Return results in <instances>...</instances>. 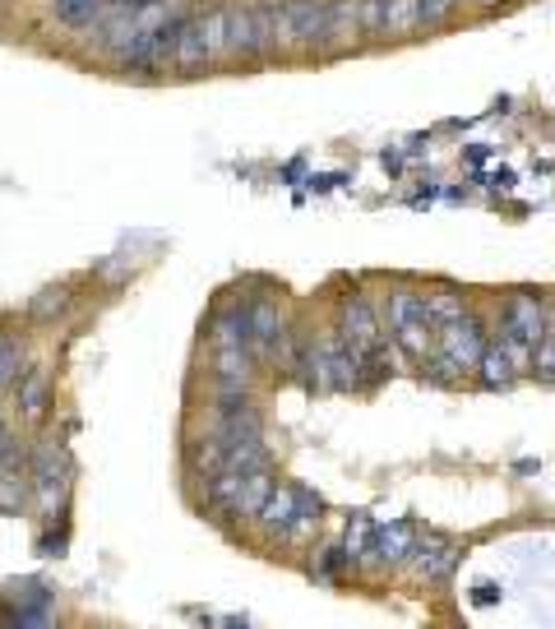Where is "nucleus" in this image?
Here are the masks:
<instances>
[{
	"instance_id": "72a5a7b5",
	"label": "nucleus",
	"mask_w": 555,
	"mask_h": 629,
	"mask_svg": "<svg viewBox=\"0 0 555 629\" xmlns=\"http://www.w3.org/2000/svg\"><path fill=\"white\" fill-rule=\"evenodd\" d=\"M10 430H14V426L5 422V412H0V440H5V436H10Z\"/></svg>"
},
{
	"instance_id": "a211bd4d",
	"label": "nucleus",
	"mask_w": 555,
	"mask_h": 629,
	"mask_svg": "<svg viewBox=\"0 0 555 629\" xmlns=\"http://www.w3.org/2000/svg\"><path fill=\"white\" fill-rule=\"evenodd\" d=\"M273 496V472H250V477H241V490H236V500L227 509V519H255L264 509V500Z\"/></svg>"
},
{
	"instance_id": "f704fd0d",
	"label": "nucleus",
	"mask_w": 555,
	"mask_h": 629,
	"mask_svg": "<svg viewBox=\"0 0 555 629\" xmlns=\"http://www.w3.org/2000/svg\"><path fill=\"white\" fill-rule=\"evenodd\" d=\"M477 5H495V0H477Z\"/></svg>"
},
{
	"instance_id": "7c9ffc66",
	"label": "nucleus",
	"mask_w": 555,
	"mask_h": 629,
	"mask_svg": "<svg viewBox=\"0 0 555 629\" xmlns=\"http://www.w3.org/2000/svg\"><path fill=\"white\" fill-rule=\"evenodd\" d=\"M463 153H468V163H472V167H482L486 157H491V149H482V144H472V149H463Z\"/></svg>"
},
{
	"instance_id": "b1692460",
	"label": "nucleus",
	"mask_w": 555,
	"mask_h": 629,
	"mask_svg": "<svg viewBox=\"0 0 555 629\" xmlns=\"http://www.w3.org/2000/svg\"><path fill=\"white\" fill-rule=\"evenodd\" d=\"M347 569H352V560H347V550H343V546H324V550H315V560H310V574H315V579H324V583L343 579Z\"/></svg>"
},
{
	"instance_id": "423d86ee",
	"label": "nucleus",
	"mask_w": 555,
	"mask_h": 629,
	"mask_svg": "<svg viewBox=\"0 0 555 629\" xmlns=\"http://www.w3.org/2000/svg\"><path fill=\"white\" fill-rule=\"evenodd\" d=\"M223 37H227V5L186 14L181 37H176V51H172V66L176 70H204L209 61L223 56Z\"/></svg>"
},
{
	"instance_id": "2eb2a0df",
	"label": "nucleus",
	"mask_w": 555,
	"mask_h": 629,
	"mask_svg": "<svg viewBox=\"0 0 555 629\" xmlns=\"http://www.w3.org/2000/svg\"><path fill=\"white\" fill-rule=\"evenodd\" d=\"M255 523H260V533H269L278 542L296 537V490H292V482L287 486H273V496L264 500L260 514H255Z\"/></svg>"
},
{
	"instance_id": "473e14b6",
	"label": "nucleus",
	"mask_w": 555,
	"mask_h": 629,
	"mask_svg": "<svg viewBox=\"0 0 555 629\" xmlns=\"http://www.w3.org/2000/svg\"><path fill=\"white\" fill-rule=\"evenodd\" d=\"M223 629H250V625H246L241 616H227V620H223Z\"/></svg>"
},
{
	"instance_id": "39448f33",
	"label": "nucleus",
	"mask_w": 555,
	"mask_h": 629,
	"mask_svg": "<svg viewBox=\"0 0 555 629\" xmlns=\"http://www.w3.org/2000/svg\"><path fill=\"white\" fill-rule=\"evenodd\" d=\"M486 343H491V333H486L482 314L472 306L453 324L435 329V357H440V366L449 370V376H477V361H482Z\"/></svg>"
},
{
	"instance_id": "9b49d317",
	"label": "nucleus",
	"mask_w": 555,
	"mask_h": 629,
	"mask_svg": "<svg viewBox=\"0 0 555 629\" xmlns=\"http://www.w3.org/2000/svg\"><path fill=\"white\" fill-rule=\"evenodd\" d=\"M412 574L422 583H449L459 574V560H463V546L449 542L445 533H416V546H412Z\"/></svg>"
},
{
	"instance_id": "6e6552de",
	"label": "nucleus",
	"mask_w": 555,
	"mask_h": 629,
	"mask_svg": "<svg viewBox=\"0 0 555 629\" xmlns=\"http://www.w3.org/2000/svg\"><path fill=\"white\" fill-rule=\"evenodd\" d=\"M339 333H343V343L356 352V357H370L375 347H385L380 310H375V301L362 297V292H347V297L339 301Z\"/></svg>"
},
{
	"instance_id": "bb28decb",
	"label": "nucleus",
	"mask_w": 555,
	"mask_h": 629,
	"mask_svg": "<svg viewBox=\"0 0 555 629\" xmlns=\"http://www.w3.org/2000/svg\"><path fill=\"white\" fill-rule=\"evenodd\" d=\"M532 366H538V376L555 380V297L546 301V329H542V343H538V357H532Z\"/></svg>"
},
{
	"instance_id": "20e7f679",
	"label": "nucleus",
	"mask_w": 555,
	"mask_h": 629,
	"mask_svg": "<svg viewBox=\"0 0 555 629\" xmlns=\"http://www.w3.org/2000/svg\"><path fill=\"white\" fill-rule=\"evenodd\" d=\"M333 0H273V47L329 43Z\"/></svg>"
},
{
	"instance_id": "6ab92c4d",
	"label": "nucleus",
	"mask_w": 555,
	"mask_h": 629,
	"mask_svg": "<svg viewBox=\"0 0 555 629\" xmlns=\"http://www.w3.org/2000/svg\"><path fill=\"white\" fill-rule=\"evenodd\" d=\"M33 509L28 472H0V519H19Z\"/></svg>"
},
{
	"instance_id": "aec40b11",
	"label": "nucleus",
	"mask_w": 555,
	"mask_h": 629,
	"mask_svg": "<svg viewBox=\"0 0 555 629\" xmlns=\"http://www.w3.org/2000/svg\"><path fill=\"white\" fill-rule=\"evenodd\" d=\"M477 376H482V389H509L513 380H519V370H513V361L505 357L495 343H486L482 361H477Z\"/></svg>"
},
{
	"instance_id": "0eeeda50",
	"label": "nucleus",
	"mask_w": 555,
	"mask_h": 629,
	"mask_svg": "<svg viewBox=\"0 0 555 629\" xmlns=\"http://www.w3.org/2000/svg\"><path fill=\"white\" fill-rule=\"evenodd\" d=\"M273 47V0L269 5H227L223 56H264Z\"/></svg>"
},
{
	"instance_id": "f8f14e48",
	"label": "nucleus",
	"mask_w": 555,
	"mask_h": 629,
	"mask_svg": "<svg viewBox=\"0 0 555 629\" xmlns=\"http://www.w3.org/2000/svg\"><path fill=\"white\" fill-rule=\"evenodd\" d=\"M10 393H14V412L24 426H43L56 412V380L47 366H24Z\"/></svg>"
},
{
	"instance_id": "ddd939ff",
	"label": "nucleus",
	"mask_w": 555,
	"mask_h": 629,
	"mask_svg": "<svg viewBox=\"0 0 555 629\" xmlns=\"http://www.w3.org/2000/svg\"><path fill=\"white\" fill-rule=\"evenodd\" d=\"M416 546V523L412 519H393V523H375V537H370V565H403Z\"/></svg>"
},
{
	"instance_id": "1a4fd4ad",
	"label": "nucleus",
	"mask_w": 555,
	"mask_h": 629,
	"mask_svg": "<svg viewBox=\"0 0 555 629\" xmlns=\"http://www.w3.org/2000/svg\"><path fill=\"white\" fill-rule=\"evenodd\" d=\"M362 384V357L343 343V333L333 329L315 343V389H356Z\"/></svg>"
},
{
	"instance_id": "4be33fe9",
	"label": "nucleus",
	"mask_w": 555,
	"mask_h": 629,
	"mask_svg": "<svg viewBox=\"0 0 555 629\" xmlns=\"http://www.w3.org/2000/svg\"><path fill=\"white\" fill-rule=\"evenodd\" d=\"M370 537H375V519L370 514H352L347 519V533H343V550H347V560L352 565H362L366 556H370Z\"/></svg>"
},
{
	"instance_id": "2f4dec72",
	"label": "nucleus",
	"mask_w": 555,
	"mask_h": 629,
	"mask_svg": "<svg viewBox=\"0 0 555 629\" xmlns=\"http://www.w3.org/2000/svg\"><path fill=\"white\" fill-rule=\"evenodd\" d=\"M385 171H403V157L399 153H385Z\"/></svg>"
},
{
	"instance_id": "cd10ccee",
	"label": "nucleus",
	"mask_w": 555,
	"mask_h": 629,
	"mask_svg": "<svg viewBox=\"0 0 555 629\" xmlns=\"http://www.w3.org/2000/svg\"><path fill=\"white\" fill-rule=\"evenodd\" d=\"M463 0H412V10H416V28H435V24H445V19L459 10Z\"/></svg>"
},
{
	"instance_id": "f3484780",
	"label": "nucleus",
	"mask_w": 555,
	"mask_h": 629,
	"mask_svg": "<svg viewBox=\"0 0 555 629\" xmlns=\"http://www.w3.org/2000/svg\"><path fill=\"white\" fill-rule=\"evenodd\" d=\"M217 347H250L246 306H223L209 320V352H217Z\"/></svg>"
},
{
	"instance_id": "c756f323",
	"label": "nucleus",
	"mask_w": 555,
	"mask_h": 629,
	"mask_svg": "<svg viewBox=\"0 0 555 629\" xmlns=\"http://www.w3.org/2000/svg\"><path fill=\"white\" fill-rule=\"evenodd\" d=\"M343 181H347L343 171H329V176H310V190H315V194H329L333 186H343Z\"/></svg>"
},
{
	"instance_id": "9d476101",
	"label": "nucleus",
	"mask_w": 555,
	"mask_h": 629,
	"mask_svg": "<svg viewBox=\"0 0 555 629\" xmlns=\"http://www.w3.org/2000/svg\"><path fill=\"white\" fill-rule=\"evenodd\" d=\"M246 333H250V357L255 361H278V347H283V339H287L283 301L278 297L246 301Z\"/></svg>"
},
{
	"instance_id": "f257e3e1",
	"label": "nucleus",
	"mask_w": 555,
	"mask_h": 629,
	"mask_svg": "<svg viewBox=\"0 0 555 629\" xmlns=\"http://www.w3.org/2000/svg\"><path fill=\"white\" fill-rule=\"evenodd\" d=\"M542 329H546V301L538 292H513L500 306V329L491 333V343L513 361V370H528L532 357H538Z\"/></svg>"
},
{
	"instance_id": "dca6fc26",
	"label": "nucleus",
	"mask_w": 555,
	"mask_h": 629,
	"mask_svg": "<svg viewBox=\"0 0 555 629\" xmlns=\"http://www.w3.org/2000/svg\"><path fill=\"white\" fill-rule=\"evenodd\" d=\"M51 19L61 28H70V33H88V28H97L103 24V14H107V0H51Z\"/></svg>"
},
{
	"instance_id": "7ed1b4c3",
	"label": "nucleus",
	"mask_w": 555,
	"mask_h": 629,
	"mask_svg": "<svg viewBox=\"0 0 555 629\" xmlns=\"http://www.w3.org/2000/svg\"><path fill=\"white\" fill-rule=\"evenodd\" d=\"M380 324L393 333L403 357L412 361H426L435 352V333H430V320H426V292L416 287H393L385 297V310H380Z\"/></svg>"
},
{
	"instance_id": "f03ea898",
	"label": "nucleus",
	"mask_w": 555,
	"mask_h": 629,
	"mask_svg": "<svg viewBox=\"0 0 555 629\" xmlns=\"http://www.w3.org/2000/svg\"><path fill=\"white\" fill-rule=\"evenodd\" d=\"M28 490H33V509L43 519H56L70 509V490H74V459L61 440H43L33 444L28 454Z\"/></svg>"
},
{
	"instance_id": "393cba45",
	"label": "nucleus",
	"mask_w": 555,
	"mask_h": 629,
	"mask_svg": "<svg viewBox=\"0 0 555 629\" xmlns=\"http://www.w3.org/2000/svg\"><path fill=\"white\" fill-rule=\"evenodd\" d=\"M70 306V287H47V292H37V297L28 301V320L33 324H47L51 314H61Z\"/></svg>"
},
{
	"instance_id": "c85d7f7f",
	"label": "nucleus",
	"mask_w": 555,
	"mask_h": 629,
	"mask_svg": "<svg viewBox=\"0 0 555 629\" xmlns=\"http://www.w3.org/2000/svg\"><path fill=\"white\" fill-rule=\"evenodd\" d=\"M500 597H505V593H500L495 583H477V588H472V602H477V606H495Z\"/></svg>"
},
{
	"instance_id": "4468645a",
	"label": "nucleus",
	"mask_w": 555,
	"mask_h": 629,
	"mask_svg": "<svg viewBox=\"0 0 555 629\" xmlns=\"http://www.w3.org/2000/svg\"><path fill=\"white\" fill-rule=\"evenodd\" d=\"M362 28L370 37H380V33H416L412 0H362Z\"/></svg>"
},
{
	"instance_id": "a878e982",
	"label": "nucleus",
	"mask_w": 555,
	"mask_h": 629,
	"mask_svg": "<svg viewBox=\"0 0 555 629\" xmlns=\"http://www.w3.org/2000/svg\"><path fill=\"white\" fill-rule=\"evenodd\" d=\"M66 542H70V519L56 514V519H47V533L37 537V556H43V560H61L66 556Z\"/></svg>"
},
{
	"instance_id": "5701e85b",
	"label": "nucleus",
	"mask_w": 555,
	"mask_h": 629,
	"mask_svg": "<svg viewBox=\"0 0 555 629\" xmlns=\"http://www.w3.org/2000/svg\"><path fill=\"white\" fill-rule=\"evenodd\" d=\"M468 310V301L459 297V292H426V320H430V333L453 324L459 314Z\"/></svg>"
},
{
	"instance_id": "412c9836",
	"label": "nucleus",
	"mask_w": 555,
	"mask_h": 629,
	"mask_svg": "<svg viewBox=\"0 0 555 629\" xmlns=\"http://www.w3.org/2000/svg\"><path fill=\"white\" fill-rule=\"evenodd\" d=\"M24 339H19L14 329H0V393H10L19 370H24Z\"/></svg>"
}]
</instances>
